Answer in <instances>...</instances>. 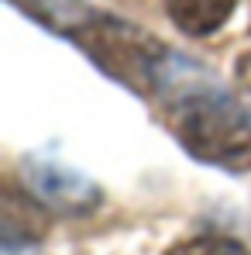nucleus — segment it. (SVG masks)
I'll return each instance as SVG.
<instances>
[{
    "instance_id": "obj_7",
    "label": "nucleus",
    "mask_w": 251,
    "mask_h": 255,
    "mask_svg": "<svg viewBox=\"0 0 251 255\" xmlns=\"http://www.w3.org/2000/svg\"><path fill=\"white\" fill-rule=\"evenodd\" d=\"M238 80H241V90H245V97L251 93V55L241 59V66H238Z\"/></svg>"
},
{
    "instance_id": "obj_1",
    "label": "nucleus",
    "mask_w": 251,
    "mask_h": 255,
    "mask_svg": "<svg viewBox=\"0 0 251 255\" xmlns=\"http://www.w3.org/2000/svg\"><path fill=\"white\" fill-rule=\"evenodd\" d=\"M166 125L193 159L227 172L251 169V107L213 83H182L172 90Z\"/></svg>"
},
{
    "instance_id": "obj_3",
    "label": "nucleus",
    "mask_w": 251,
    "mask_h": 255,
    "mask_svg": "<svg viewBox=\"0 0 251 255\" xmlns=\"http://www.w3.org/2000/svg\"><path fill=\"white\" fill-rule=\"evenodd\" d=\"M24 186L38 204L59 214H89L100 207V186L89 176L52 159H24Z\"/></svg>"
},
{
    "instance_id": "obj_2",
    "label": "nucleus",
    "mask_w": 251,
    "mask_h": 255,
    "mask_svg": "<svg viewBox=\"0 0 251 255\" xmlns=\"http://www.w3.org/2000/svg\"><path fill=\"white\" fill-rule=\"evenodd\" d=\"M59 35L73 38L103 73H110L134 93H155L162 86V76H168L172 59H166L168 48L159 38H152L145 28H134L114 14L89 10L86 0L73 7Z\"/></svg>"
},
{
    "instance_id": "obj_6",
    "label": "nucleus",
    "mask_w": 251,
    "mask_h": 255,
    "mask_svg": "<svg viewBox=\"0 0 251 255\" xmlns=\"http://www.w3.org/2000/svg\"><path fill=\"white\" fill-rule=\"evenodd\" d=\"M166 255H248V249L224 235H200V238H186L172 245Z\"/></svg>"
},
{
    "instance_id": "obj_5",
    "label": "nucleus",
    "mask_w": 251,
    "mask_h": 255,
    "mask_svg": "<svg viewBox=\"0 0 251 255\" xmlns=\"http://www.w3.org/2000/svg\"><path fill=\"white\" fill-rule=\"evenodd\" d=\"M234 3L238 0H166V10L179 31L193 38H210L231 21Z\"/></svg>"
},
{
    "instance_id": "obj_4",
    "label": "nucleus",
    "mask_w": 251,
    "mask_h": 255,
    "mask_svg": "<svg viewBox=\"0 0 251 255\" xmlns=\"http://www.w3.org/2000/svg\"><path fill=\"white\" fill-rule=\"evenodd\" d=\"M45 231H48V214L38 207V200L7 183L3 186V252L17 255L21 249L38 245Z\"/></svg>"
}]
</instances>
